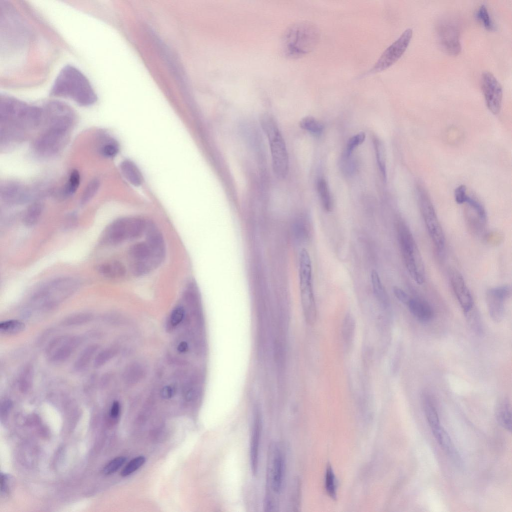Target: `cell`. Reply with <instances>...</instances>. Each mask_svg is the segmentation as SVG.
Listing matches in <instances>:
<instances>
[{
  "instance_id": "6da1fadb",
  "label": "cell",
  "mask_w": 512,
  "mask_h": 512,
  "mask_svg": "<svg viewBox=\"0 0 512 512\" xmlns=\"http://www.w3.org/2000/svg\"><path fill=\"white\" fill-rule=\"evenodd\" d=\"M50 95L68 98L79 106H90L97 96L86 77L78 68L66 65L60 71L50 90Z\"/></svg>"
},
{
  "instance_id": "7a4b0ae2",
  "label": "cell",
  "mask_w": 512,
  "mask_h": 512,
  "mask_svg": "<svg viewBox=\"0 0 512 512\" xmlns=\"http://www.w3.org/2000/svg\"><path fill=\"white\" fill-rule=\"evenodd\" d=\"M320 38L318 27L309 22H300L290 26L284 33L281 50L290 58H300L311 52Z\"/></svg>"
},
{
  "instance_id": "3957f363",
  "label": "cell",
  "mask_w": 512,
  "mask_h": 512,
  "mask_svg": "<svg viewBox=\"0 0 512 512\" xmlns=\"http://www.w3.org/2000/svg\"><path fill=\"white\" fill-rule=\"evenodd\" d=\"M1 124L22 130L33 128L42 120V107L28 104L16 98L1 95L0 98Z\"/></svg>"
},
{
  "instance_id": "277c9868",
  "label": "cell",
  "mask_w": 512,
  "mask_h": 512,
  "mask_svg": "<svg viewBox=\"0 0 512 512\" xmlns=\"http://www.w3.org/2000/svg\"><path fill=\"white\" fill-rule=\"evenodd\" d=\"M164 253L162 240L154 230H150L148 242H138L130 248L129 256L134 272L143 274L160 262Z\"/></svg>"
},
{
  "instance_id": "5b68a950",
  "label": "cell",
  "mask_w": 512,
  "mask_h": 512,
  "mask_svg": "<svg viewBox=\"0 0 512 512\" xmlns=\"http://www.w3.org/2000/svg\"><path fill=\"white\" fill-rule=\"evenodd\" d=\"M262 130L269 142L273 171L277 177L284 178L288 172L289 162L284 140L275 120L269 114L260 120Z\"/></svg>"
},
{
  "instance_id": "8992f818",
  "label": "cell",
  "mask_w": 512,
  "mask_h": 512,
  "mask_svg": "<svg viewBox=\"0 0 512 512\" xmlns=\"http://www.w3.org/2000/svg\"><path fill=\"white\" fill-rule=\"evenodd\" d=\"M398 241L406 268L412 278L418 284L425 280V270L422 258L413 236L402 222L397 226Z\"/></svg>"
},
{
  "instance_id": "52a82bcc",
  "label": "cell",
  "mask_w": 512,
  "mask_h": 512,
  "mask_svg": "<svg viewBox=\"0 0 512 512\" xmlns=\"http://www.w3.org/2000/svg\"><path fill=\"white\" fill-rule=\"evenodd\" d=\"M80 284L79 280L71 276L56 278L38 288L32 300L42 306H53L74 294Z\"/></svg>"
},
{
  "instance_id": "ba28073f",
  "label": "cell",
  "mask_w": 512,
  "mask_h": 512,
  "mask_svg": "<svg viewBox=\"0 0 512 512\" xmlns=\"http://www.w3.org/2000/svg\"><path fill=\"white\" fill-rule=\"evenodd\" d=\"M145 228L143 220L136 218H122L114 221L105 229L102 244L116 245L140 236Z\"/></svg>"
},
{
  "instance_id": "9c48e42d",
  "label": "cell",
  "mask_w": 512,
  "mask_h": 512,
  "mask_svg": "<svg viewBox=\"0 0 512 512\" xmlns=\"http://www.w3.org/2000/svg\"><path fill=\"white\" fill-rule=\"evenodd\" d=\"M416 192L420 210L429 236L436 249L441 251L444 248L446 240L434 206L422 186H417Z\"/></svg>"
},
{
  "instance_id": "30bf717a",
  "label": "cell",
  "mask_w": 512,
  "mask_h": 512,
  "mask_svg": "<svg viewBox=\"0 0 512 512\" xmlns=\"http://www.w3.org/2000/svg\"><path fill=\"white\" fill-rule=\"evenodd\" d=\"M42 108V120L48 124V128L67 132L74 122V112L64 102L50 100L44 104Z\"/></svg>"
},
{
  "instance_id": "8fae6325",
  "label": "cell",
  "mask_w": 512,
  "mask_h": 512,
  "mask_svg": "<svg viewBox=\"0 0 512 512\" xmlns=\"http://www.w3.org/2000/svg\"><path fill=\"white\" fill-rule=\"evenodd\" d=\"M412 30H405L400 36L382 54L368 74H374L383 71L394 64L404 54L410 42Z\"/></svg>"
},
{
  "instance_id": "7c38bea8",
  "label": "cell",
  "mask_w": 512,
  "mask_h": 512,
  "mask_svg": "<svg viewBox=\"0 0 512 512\" xmlns=\"http://www.w3.org/2000/svg\"><path fill=\"white\" fill-rule=\"evenodd\" d=\"M438 38L441 48L448 54H458L461 50L460 30L458 25L451 20L441 22L437 27Z\"/></svg>"
},
{
  "instance_id": "4fadbf2b",
  "label": "cell",
  "mask_w": 512,
  "mask_h": 512,
  "mask_svg": "<svg viewBox=\"0 0 512 512\" xmlns=\"http://www.w3.org/2000/svg\"><path fill=\"white\" fill-rule=\"evenodd\" d=\"M301 303L315 301L312 281V266L309 254L306 250H301L299 256L298 268Z\"/></svg>"
},
{
  "instance_id": "5bb4252c",
  "label": "cell",
  "mask_w": 512,
  "mask_h": 512,
  "mask_svg": "<svg viewBox=\"0 0 512 512\" xmlns=\"http://www.w3.org/2000/svg\"><path fill=\"white\" fill-rule=\"evenodd\" d=\"M482 88L488 108L494 114H498L500 110L502 98V87L490 72H482L481 78Z\"/></svg>"
},
{
  "instance_id": "9a60e30c",
  "label": "cell",
  "mask_w": 512,
  "mask_h": 512,
  "mask_svg": "<svg viewBox=\"0 0 512 512\" xmlns=\"http://www.w3.org/2000/svg\"><path fill=\"white\" fill-rule=\"evenodd\" d=\"M66 134L48 128L34 142L35 151L44 156L56 154L62 147Z\"/></svg>"
},
{
  "instance_id": "2e32d148",
  "label": "cell",
  "mask_w": 512,
  "mask_h": 512,
  "mask_svg": "<svg viewBox=\"0 0 512 512\" xmlns=\"http://www.w3.org/2000/svg\"><path fill=\"white\" fill-rule=\"evenodd\" d=\"M511 296L508 286L493 288L488 290L486 301L491 318L496 322L502 321L504 312V302Z\"/></svg>"
},
{
  "instance_id": "e0dca14e",
  "label": "cell",
  "mask_w": 512,
  "mask_h": 512,
  "mask_svg": "<svg viewBox=\"0 0 512 512\" xmlns=\"http://www.w3.org/2000/svg\"><path fill=\"white\" fill-rule=\"evenodd\" d=\"M80 342V338L77 336H60L50 342L46 351L52 361L62 362L70 356Z\"/></svg>"
},
{
  "instance_id": "ac0fdd59",
  "label": "cell",
  "mask_w": 512,
  "mask_h": 512,
  "mask_svg": "<svg viewBox=\"0 0 512 512\" xmlns=\"http://www.w3.org/2000/svg\"><path fill=\"white\" fill-rule=\"evenodd\" d=\"M448 275L452 290L464 312L469 310L474 306V300L462 276L454 268L449 270Z\"/></svg>"
},
{
  "instance_id": "d6986e66",
  "label": "cell",
  "mask_w": 512,
  "mask_h": 512,
  "mask_svg": "<svg viewBox=\"0 0 512 512\" xmlns=\"http://www.w3.org/2000/svg\"><path fill=\"white\" fill-rule=\"evenodd\" d=\"M464 204L465 216L469 226L474 232H481L486 222V214L484 206L478 200L469 196Z\"/></svg>"
},
{
  "instance_id": "ffe728a7",
  "label": "cell",
  "mask_w": 512,
  "mask_h": 512,
  "mask_svg": "<svg viewBox=\"0 0 512 512\" xmlns=\"http://www.w3.org/2000/svg\"><path fill=\"white\" fill-rule=\"evenodd\" d=\"M262 429L261 416L258 410L254 412L250 443V458L252 472H258L260 440Z\"/></svg>"
},
{
  "instance_id": "44dd1931",
  "label": "cell",
  "mask_w": 512,
  "mask_h": 512,
  "mask_svg": "<svg viewBox=\"0 0 512 512\" xmlns=\"http://www.w3.org/2000/svg\"><path fill=\"white\" fill-rule=\"evenodd\" d=\"M412 314L420 322H426L433 317V311L429 304L420 298H410L406 304Z\"/></svg>"
},
{
  "instance_id": "7402d4cb",
  "label": "cell",
  "mask_w": 512,
  "mask_h": 512,
  "mask_svg": "<svg viewBox=\"0 0 512 512\" xmlns=\"http://www.w3.org/2000/svg\"><path fill=\"white\" fill-rule=\"evenodd\" d=\"M21 186L16 183L6 184L1 188V197L10 204H20L28 200L29 194L24 191Z\"/></svg>"
},
{
  "instance_id": "603a6c76",
  "label": "cell",
  "mask_w": 512,
  "mask_h": 512,
  "mask_svg": "<svg viewBox=\"0 0 512 512\" xmlns=\"http://www.w3.org/2000/svg\"><path fill=\"white\" fill-rule=\"evenodd\" d=\"M284 468V461L282 453L276 452L272 470L271 487L276 493H279L282 488Z\"/></svg>"
},
{
  "instance_id": "cb8c5ba5",
  "label": "cell",
  "mask_w": 512,
  "mask_h": 512,
  "mask_svg": "<svg viewBox=\"0 0 512 512\" xmlns=\"http://www.w3.org/2000/svg\"><path fill=\"white\" fill-rule=\"evenodd\" d=\"M496 416L500 425L510 432L512 430V410L508 399L500 400L496 408Z\"/></svg>"
},
{
  "instance_id": "d4e9b609",
  "label": "cell",
  "mask_w": 512,
  "mask_h": 512,
  "mask_svg": "<svg viewBox=\"0 0 512 512\" xmlns=\"http://www.w3.org/2000/svg\"><path fill=\"white\" fill-rule=\"evenodd\" d=\"M96 269L102 276L109 278L121 277L125 272L123 264L116 260L102 262L97 266Z\"/></svg>"
},
{
  "instance_id": "484cf974",
  "label": "cell",
  "mask_w": 512,
  "mask_h": 512,
  "mask_svg": "<svg viewBox=\"0 0 512 512\" xmlns=\"http://www.w3.org/2000/svg\"><path fill=\"white\" fill-rule=\"evenodd\" d=\"M371 282L374 294L380 305L386 308L390 306L388 296L383 286L378 272L373 270L371 273Z\"/></svg>"
},
{
  "instance_id": "4316f807",
  "label": "cell",
  "mask_w": 512,
  "mask_h": 512,
  "mask_svg": "<svg viewBox=\"0 0 512 512\" xmlns=\"http://www.w3.org/2000/svg\"><path fill=\"white\" fill-rule=\"evenodd\" d=\"M124 177L132 185L140 186L142 182V176L137 166L130 160L123 161L120 166Z\"/></svg>"
},
{
  "instance_id": "83f0119b",
  "label": "cell",
  "mask_w": 512,
  "mask_h": 512,
  "mask_svg": "<svg viewBox=\"0 0 512 512\" xmlns=\"http://www.w3.org/2000/svg\"><path fill=\"white\" fill-rule=\"evenodd\" d=\"M432 430L434 436L442 448L452 458H456V452L449 435L445 430L440 425Z\"/></svg>"
},
{
  "instance_id": "f1b7e54d",
  "label": "cell",
  "mask_w": 512,
  "mask_h": 512,
  "mask_svg": "<svg viewBox=\"0 0 512 512\" xmlns=\"http://www.w3.org/2000/svg\"><path fill=\"white\" fill-rule=\"evenodd\" d=\"M44 210L43 204L40 202H34L31 204L25 210L22 221L27 227H32L40 220Z\"/></svg>"
},
{
  "instance_id": "f546056e",
  "label": "cell",
  "mask_w": 512,
  "mask_h": 512,
  "mask_svg": "<svg viewBox=\"0 0 512 512\" xmlns=\"http://www.w3.org/2000/svg\"><path fill=\"white\" fill-rule=\"evenodd\" d=\"M317 190L324 209L330 212L332 208V200L328 184L324 178H320L317 182Z\"/></svg>"
},
{
  "instance_id": "4dcf8cb0",
  "label": "cell",
  "mask_w": 512,
  "mask_h": 512,
  "mask_svg": "<svg viewBox=\"0 0 512 512\" xmlns=\"http://www.w3.org/2000/svg\"><path fill=\"white\" fill-rule=\"evenodd\" d=\"M423 402L426 416L431 429L438 426L440 423L437 411L430 397L424 395Z\"/></svg>"
},
{
  "instance_id": "1f68e13d",
  "label": "cell",
  "mask_w": 512,
  "mask_h": 512,
  "mask_svg": "<svg viewBox=\"0 0 512 512\" xmlns=\"http://www.w3.org/2000/svg\"><path fill=\"white\" fill-rule=\"evenodd\" d=\"M374 144L378 165L379 167V169L383 179L384 180H386V153L384 144L380 139L377 138H375L374 140Z\"/></svg>"
},
{
  "instance_id": "d6a6232c",
  "label": "cell",
  "mask_w": 512,
  "mask_h": 512,
  "mask_svg": "<svg viewBox=\"0 0 512 512\" xmlns=\"http://www.w3.org/2000/svg\"><path fill=\"white\" fill-rule=\"evenodd\" d=\"M356 328V322L353 316L347 314L342 324V336L345 343L350 344L352 340Z\"/></svg>"
},
{
  "instance_id": "836d02e7",
  "label": "cell",
  "mask_w": 512,
  "mask_h": 512,
  "mask_svg": "<svg viewBox=\"0 0 512 512\" xmlns=\"http://www.w3.org/2000/svg\"><path fill=\"white\" fill-rule=\"evenodd\" d=\"M300 126L302 129L316 135L320 134L324 128L321 122L311 116L303 118L300 122Z\"/></svg>"
},
{
  "instance_id": "e575fe53",
  "label": "cell",
  "mask_w": 512,
  "mask_h": 512,
  "mask_svg": "<svg viewBox=\"0 0 512 512\" xmlns=\"http://www.w3.org/2000/svg\"><path fill=\"white\" fill-rule=\"evenodd\" d=\"M98 348V346L96 344H92L84 350L76 361V370H81L84 368L90 361Z\"/></svg>"
},
{
  "instance_id": "d590c367",
  "label": "cell",
  "mask_w": 512,
  "mask_h": 512,
  "mask_svg": "<svg viewBox=\"0 0 512 512\" xmlns=\"http://www.w3.org/2000/svg\"><path fill=\"white\" fill-rule=\"evenodd\" d=\"M464 314L468 325L477 334L482 332V325L478 312L474 306L469 310L464 312Z\"/></svg>"
},
{
  "instance_id": "8d00e7d4",
  "label": "cell",
  "mask_w": 512,
  "mask_h": 512,
  "mask_svg": "<svg viewBox=\"0 0 512 512\" xmlns=\"http://www.w3.org/2000/svg\"><path fill=\"white\" fill-rule=\"evenodd\" d=\"M325 488L330 496L333 500L336 498V482L332 467L330 464L326 466L325 475Z\"/></svg>"
},
{
  "instance_id": "74e56055",
  "label": "cell",
  "mask_w": 512,
  "mask_h": 512,
  "mask_svg": "<svg viewBox=\"0 0 512 512\" xmlns=\"http://www.w3.org/2000/svg\"><path fill=\"white\" fill-rule=\"evenodd\" d=\"M80 180V177L78 170H72L64 188V196L68 197L74 194L79 186Z\"/></svg>"
},
{
  "instance_id": "f35d334b",
  "label": "cell",
  "mask_w": 512,
  "mask_h": 512,
  "mask_svg": "<svg viewBox=\"0 0 512 512\" xmlns=\"http://www.w3.org/2000/svg\"><path fill=\"white\" fill-rule=\"evenodd\" d=\"M119 146L118 142L113 138H106L100 146L99 151L103 156L107 158L114 157L118 152Z\"/></svg>"
},
{
  "instance_id": "ab89813d",
  "label": "cell",
  "mask_w": 512,
  "mask_h": 512,
  "mask_svg": "<svg viewBox=\"0 0 512 512\" xmlns=\"http://www.w3.org/2000/svg\"><path fill=\"white\" fill-rule=\"evenodd\" d=\"M34 370L31 366L28 365L22 370L19 378V388L22 392H26L31 388Z\"/></svg>"
},
{
  "instance_id": "60d3db41",
  "label": "cell",
  "mask_w": 512,
  "mask_h": 512,
  "mask_svg": "<svg viewBox=\"0 0 512 512\" xmlns=\"http://www.w3.org/2000/svg\"><path fill=\"white\" fill-rule=\"evenodd\" d=\"M25 324L18 320H10L0 324V330L5 334H16L23 331Z\"/></svg>"
},
{
  "instance_id": "b9f144b4",
  "label": "cell",
  "mask_w": 512,
  "mask_h": 512,
  "mask_svg": "<svg viewBox=\"0 0 512 512\" xmlns=\"http://www.w3.org/2000/svg\"><path fill=\"white\" fill-rule=\"evenodd\" d=\"M100 186V182L94 178L91 180L86 188L82 194L80 204L82 205L88 202L96 194Z\"/></svg>"
},
{
  "instance_id": "7bdbcfd3",
  "label": "cell",
  "mask_w": 512,
  "mask_h": 512,
  "mask_svg": "<svg viewBox=\"0 0 512 512\" xmlns=\"http://www.w3.org/2000/svg\"><path fill=\"white\" fill-rule=\"evenodd\" d=\"M146 458L144 456L136 457L129 462L122 470L120 474L123 477L127 476L138 470L145 462Z\"/></svg>"
},
{
  "instance_id": "ee69618b",
  "label": "cell",
  "mask_w": 512,
  "mask_h": 512,
  "mask_svg": "<svg viewBox=\"0 0 512 512\" xmlns=\"http://www.w3.org/2000/svg\"><path fill=\"white\" fill-rule=\"evenodd\" d=\"M476 17L488 30H493L494 26L486 6L481 5L476 12Z\"/></svg>"
},
{
  "instance_id": "f6af8a7d",
  "label": "cell",
  "mask_w": 512,
  "mask_h": 512,
  "mask_svg": "<svg viewBox=\"0 0 512 512\" xmlns=\"http://www.w3.org/2000/svg\"><path fill=\"white\" fill-rule=\"evenodd\" d=\"M92 318V316L90 314L80 312L68 316L64 319L63 324L66 326H77L87 322Z\"/></svg>"
},
{
  "instance_id": "bcb514c9",
  "label": "cell",
  "mask_w": 512,
  "mask_h": 512,
  "mask_svg": "<svg viewBox=\"0 0 512 512\" xmlns=\"http://www.w3.org/2000/svg\"><path fill=\"white\" fill-rule=\"evenodd\" d=\"M366 134L363 132H360L350 138L346 144L344 156H350L354 150L362 144L364 142Z\"/></svg>"
},
{
  "instance_id": "7dc6e473",
  "label": "cell",
  "mask_w": 512,
  "mask_h": 512,
  "mask_svg": "<svg viewBox=\"0 0 512 512\" xmlns=\"http://www.w3.org/2000/svg\"><path fill=\"white\" fill-rule=\"evenodd\" d=\"M126 458L118 456L110 462L103 468L102 472L105 475H110L117 471L125 462Z\"/></svg>"
},
{
  "instance_id": "c3c4849f",
  "label": "cell",
  "mask_w": 512,
  "mask_h": 512,
  "mask_svg": "<svg viewBox=\"0 0 512 512\" xmlns=\"http://www.w3.org/2000/svg\"><path fill=\"white\" fill-rule=\"evenodd\" d=\"M114 354L112 348H107L99 353L95 358L94 364L96 367H100L104 364Z\"/></svg>"
},
{
  "instance_id": "681fc988",
  "label": "cell",
  "mask_w": 512,
  "mask_h": 512,
  "mask_svg": "<svg viewBox=\"0 0 512 512\" xmlns=\"http://www.w3.org/2000/svg\"><path fill=\"white\" fill-rule=\"evenodd\" d=\"M184 316V310L183 307L178 306L176 307L172 312L170 318V323L172 326L175 327L182 320Z\"/></svg>"
},
{
  "instance_id": "f907efd6",
  "label": "cell",
  "mask_w": 512,
  "mask_h": 512,
  "mask_svg": "<svg viewBox=\"0 0 512 512\" xmlns=\"http://www.w3.org/2000/svg\"><path fill=\"white\" fill-rule=\"evenodd\" d=\"M466 188L464 185H460L454 190V196L456 203L464 204L465 203L468 196L466 194Z\"/></svg>"
},
{
  "instance_id": "816d5d0a",
  "label": "cell",
  "mask_w": 512,
  "mask_h": 512,
  "mask_svg": "<svg viewBox=\"0 0 512 512\" xmlns=\"http://www.w3.org/2000/svg\"><path fill=\"white\" fill-rule=\"evenodd\" d=\"M393 292L396 298L402 303L406 304L410 299L408 294L402 288L394 286L393 288Z\"/></svg>"
},
{
  "instance_id": "f5cc1de1",
  "label": "cell",
  "mask_w": 512,
  "mask_h": 512,
  "mask_svg": "<svg viewBox=\"0 0 512 512\" xmlns=\"http://www.w3.org/2000/svg\"><path fill=\"white\" fill-rule=\"evenodd\" d=\"M176 392V388L172 386H167L164 387L161 391L162 396L165 399H168L172 398Z\"/></svg>"
},
{
  "instance_id": "db71d44e",
  "label": "cell",
  "mask_w": 512,
  "mask_h": 512,
  "mask_svg": "<svg viewBox=\"0 0 512 512\" xmlns=\"http://www.w3.org/2000/svg\"><path fill=\"white\" fill-rule=\"evenodd\" d=\"M120 412V404L118 402L114 401L112 404L110 415V416L113 418H116Z\"/></svg>"
},
{
  "instance_id": "11a10c76",
  "label": "cell",
  "mask_w": 512,
  "mask_h": 512,
  "mask_svg": "<svg viewBox=\"0 0 512 512\" xmlns=\"http://www.w3.org/2000/svg\"><path fill=\"white\" fill-rule=\"evenodd\" d=\"M8 476L1 474L0 475V490L2 492H6L8 486Z\"/></svg>"
},
{
  "instance_id": "9f6ffc18",
  "label": "cell",
  "mask_w": 512,
  "mask_h": 512,
  "mask_svg": "<svg viewBox=\"0 0 512 512\" xmlns=\"http://www.w3.org/2000/svg\"><path fill=\"white\" fill-rule=\"evenodd\" d=\"M12 406V402L9 400H4L1 404V415L7 414Z\"/></svg>"
},
{
  "instance_id": "6f0895ef",
  "label": "cell",
  "mask_w": 512,
  "mask_h": 512,
  "mask_svg": "<svg viewBox=\"0 0 512 512\" xmlns=\"http://www.w3.org/2000/svg\"><path fill=\"white\" fill-rule=\"evenodd\" d=\"M76 216L75 215L72 214L70 216L69 218L66 219V222H65L66 228H74L76 224Z\"/></svg>"
},
{
  "instance_id": "680465c9",
  "label": "cell",
  "mask_w": 512,
  "mask_h": 512,
  "mask_svg": "<svg viewBox=\"0 0 512 512\" xmlns=\"http://www.w3.org/2000/svg\"><path fill=\"white\" fill-rule=\"evenodd\" d=\"M177 349L180 352H186L188 350V345L186 342H182L178 345Z\"/></svg>"
}]
</instances>
